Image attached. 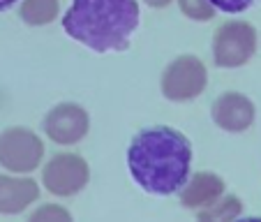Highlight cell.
Segmentation results:
<instances>
[{
    "mask_svg": "<svg viewBox=\"0 0 261 222\" xmlns=\"http://www.w3.org/2000/svg\"><path fill=\"white\" fill-rule=\"evenodd\" d=\"M148 7H155V10H162V7H169L173 0H143Z\"/></svg>",
    "mask_w": 261,
    "mask_h": 222,
    "instance_id": "cell-16",
    "label": "cell"
},
{
    "mask_svg": "<svg viewBox=\"0 0 261 222\" xmlns=\"http://www.w3.org/2000/svg\"><path fill=\"white\" fill-rule=\"evenodd\" d=\"M256 54V30L247 21H224L213 33V63L222 69H238Z\"/></svg>",
    "mask_w": 261,
    "mask_h": 222,
    "instance_id": "cell-3",
    "label": "cell"
},
{
    "mask_svg": "<svg viewBox=\"0 0 261 222\" xmlns=\"http://www.w3.org/2000/svg\"><path fill=\"white\" fill-rule=\"evenodd\" d=\"M236 222H261V217H238Z\"/></svg>",
    "mask_w": 261,
    "mask_h": 222,
    "instance_id": "cell-18",
    "label": "cell"
},
{
    "mask_svg": "<svg viewBox=\"0 0 261 222\" xmlns=\"http://www.w3.org/2000/svg\"><path fill=\"white\" fill-rule=\"evenodd\" d=\"M215 10L224 12V14H241V12L250 10L256 0H208Z\"/></svg>",
    "mask_w": 261,
    "mask_h": 222,
    "instance_id": "cell-15",
    "label": "cell"
},
{
    "mask_svg": "<svg viewBox=\"0 0 261 222\" xmlns=\"http://www.w3.org/2000/svg\"><path fill=\"white\" fill-rule=\"evenodd\" d=\"M192 143L171 125H155L137 132L127 148V169L148 194H176L190 178Z\"/></svg>",
    "mask_w": 261,
    "mask_h": 222,
    "instance_id": "cell-1",
    "label": "cell"
},
{
    "mask_svg": "<svg viewBox=\"0 0 261 222\" xmlns=\"http://www.w3.org/2000/svg\"><path fill=\"white\" fill-rule=\"evenodd\" d=\"M25 222H74L72 213L60 204H40Z\"/></svg>",
    "mask_w": 261,
    "mask_h": 222,
    "instance_id": "cell-13",
    "label": "cell"
},
{
    "mask_svg": "<svg viewBox=\"0 0 261 222\" xmlns=\"http://www.w3.org/2000/svg\"><path fill=\"white\" fill-rule=\"evenodd\" d=\"M44 134L58 146H76L90 130V116L81 104L60 102L44 116Z\"/></svg>",
    "mask_w": 261,
    "mask_h": 222,
    "instance_id": "cell-7",
    "label": "cell"
},
{
    "mask_svg": "<svg viewBox=\"0 0 261 222\" xmlns=\"http://www.w3.org/2000/svg\"><path fill=\"white\" fill-rule=\"evenodd\" d=\"M211 118L220 130L238 134L254 125L256 109L254 102L247 95L236 93V90H227L220 97H215V102L211 107Z\"/></svg>",
    "mask_w": 261,
    "mask_h": 222,
    "instance_id": "cell-8",
    "label": "cell"
},
{
    "mask_svg": "<svg viewBox=\"0 0 261 222\" xmlns=\"http://www.w3.org/2000/svg\"><path fill=\"white\" fill-rule=\"evenodd\" d=\"M208 69L199 56L182 54L164 67L160 88L169 102H192L206 90Z\"/></svg>",
    "mask_w": 261,
    "mask_h": 222,
    "instance_id": "cell-4",
    "label": "cell"
},
{
    "mask_svg": "<svg viewBox=\"0 0 261 222\" xmlns=\"http://www.w3.org/2000/svg\"><path fill=\"white\" fill-rule=\"evenodd\" d=\"M224 190H227V185H224V181H222L217 174L197 171L185 181V185H182L178 192H180L182 206L199 211V208H206V206H211L213 202H217V199L224 194Z\"/></svg>",
    "mask_w": 261,
    "mask_h": 222,
    "instance_id": "cell-10",
    "label": "cell"
},
{
    "mask_svg": "<svg viewBox=\"0 0 261 222\" xmlns=\"http://www.w3.org/2000/svg\"><path fill=\"white\" fill-rule=\"evenodd\" d=\"M60 0H21L19 16L28 26H49L58 19Z\"/></svg>",
    "mask_w": 261,
    "mask_h": 222,
    "instance_id": "cell-12",
    "label": "cell"
},
{
    "mask_svg": "<svg viewBox=\"0 0 261 222\" xmlns=\"http://www.w3.org/2000/svg\"><path fill=\"white\" fill-rule=\"evenodd\" d=\"M40 199V183L25 174H0V215H19Z\"/></svg>",
    "mask_w": 261,
    "mask_h": 222,
    "instance_id": "cell-9",
    "label": "cell"
},
{
    "mask_svg": "<svg viewBox=\"0 0 261 222\" xmlns=\"http://www.w3.org/2000/svg\"><path fill=\"white\" fill-rule=\"evenodd\" d=\"M44 141L30 128H7L0 132V167L10 174H33L42 167Z\"/></svg>",
    "mask_w": 261,
    "mask_h": 222,
    "instance_id": "cell-5",
    "label": "cell"
},
{
    "mask_svg": "<svg viewBox=\"0 0 261 222\" xmlns=\"http://www.w3.org/2000/svg\"><path fill=\"white\" fill-rule=\"evenodd\" d=\"M90 167L79 153H56L42 167V185L54 197H74L88 185Z\"/></svg>",
    "mask_w": 261,
    "mask_h": 222,
    "instance_id": "cell-6",
    "label": "cell"
},
{
    "mask_svg": "<svg viewBox=\"0 0 261 222\" xmlns=\"http://www.w3.org/2000/svg\"><path fill=\"white\" fill-rule=\"evenodd\" d=\"M178 7L188 19L192 21H211L215 19V7L208 0H178Z\"/></svg>",
    "mask_w": 261,
    "mask_h": 222,
    "instance_id": "cell-14",
    "label": "cell"
},
{
    "mask_svg": "<svg viewBox=\"0 0 261 222\" xmlns=\"http://www.w3.org/2000/svg\"><path fill=\"white\" fill-rule=\"evenodd\" d=\"M243 213V202L236 194H222L211 206L199 208L197 222H236Z\"/></svg>",
    "mask_w": 261,
    "mask_h": 222,
    "instance_id": "cell-11",
    "label": "cell"
},
{
    "mask_svg": "<svg viewBox=\"0 0 261 222\" xmlns=\"http://www.w3.org/2000/svg\"><path fill=\"white\" fill-rule=\"evenodd\" d=\"M139 21L137 0H72L63 16V30L95 54H109L129 49Z\"/></svg>",
    "mask_w": 261,
    "mask_h": 222,
    "instance_id": "cell-2",
    "label": "cell"
},
{
    "mask_svg": "<svg viewBox=\"0 0 261 222\" xmlns=\"http://www.w3.org/2000/svg\"><path fill=\"white\" fill-rule=\"evenodd\" d=\"M19 0H0V12L3 10H10V7H14Z\"/></svg>",
    "mask_w": 261,
    "mask_h": 222,
    "instance_id": "cell-17",
    "label": "cell"
}]
</instances>
